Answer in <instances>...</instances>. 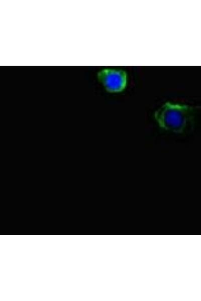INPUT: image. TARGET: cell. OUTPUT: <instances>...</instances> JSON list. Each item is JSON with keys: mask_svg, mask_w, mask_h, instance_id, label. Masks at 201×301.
Masks as SVG:
<instances>
[{"mask_svg": "<svg viewBox=\"0 0 201 301\" xmlns=\"http://www.w3.org/2000/svg\"><path fill=\"white\" fill-rule=\"evenodd\" d=\"M193 114V108L186 104L166 102L154 113L159 126L170 132H183Z\"/></svg>", "mask_w": 201, "mask_h": 301, "instance_id": "cell-1", "label": "cell"}, {"mask_svg": "<svg viewBox=\"0 0 201 301\" xmlns=\"http://www.w3.org/2000/svg\"><path fill=\"white\" fill-rule=\"evenodd\" d=\"M97 80L110 93L121 92L127 85V73L122 69L105 68L97 73Z\"/></svg>", "mask_w": 201, "mask_h": 301, "instance_id": "cell-2", "label": "cell"}]
</instances>
